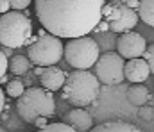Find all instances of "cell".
Returning <instances> with one entry per match:
<instances>
[{
	"instance_id": "277c9868",
	"label": "cell",
	"mask_w": 154,
	"mask_h": 132,
	"mask_svg": "<svg viewBox=\"0 0 154 132\" xmlns=\"http://www.w3.org/2000/svg\"><path fill=\"white\" fill-rule=\"evenodd\" d=\"M16 113L27 123H34L38 116L50 118L56 113V102L50 91L45 88H29L16 98Z\"/></svg>"
},
{
	"instance_id": "ba28073f",
	"label": "cell",
	"mask_w": 154,
	"mask_h": 132,
	"mask_svg": "<svg viewBox=\"0 0 154 132\" xmlns=\"http://www.w3.org/2000/svg\"><path fill=\"white\" fill-rule=\"evenodd\" d=\"M95 75L106 86H116L125 81V61L118 52H106L95 63Z\"/></svg>"
},
{
	"instance_id": "d4e9b609",
	"label": "cell",
	"mask_w": 154,
	"mask_h": 132,
	"mask_svg": "<svg viewBox=\"0 0 154 132\" xmlns=\"http://www.w3.org/2000/svg\"><path fill=\"white\" fill-rule=\"evenodd\" d=\"M9 9H11V4H9V0H0V14L7 13Z\"/></svg>"
},
{
	"instance_id": "5b68a950",
	"label": "cell",
	"mask_w": 154,
	"mask_h": 132,
	"mask_svg": "<svg viewBox=\"0 0 154 132\" xmlns=\"http://www.w3.org/2000/svg\"><path fill=\"white\" fill-rule=\"evenodd\" d=\"M27 57L36 66H54L61 61V57H65V45L59 36L41 29L39 36L29 45Z\"/></svg>"
},
{
	"instance_id": "d6986e66",
	"label": "cell",
	"mask_w": 154,
	"mask_h": 132,
	"mask_svg": "<svg viewBox=\"0 0 154 132\" xmlns=\"http://www.w3.org/2000/svg\"><path fill=\"white\" fill-rule=\"evenodd\" d=\"M138 116L145 122H152L154 120V107H149V105H140L138 109Z\"/></svg>"
},
{
	"instance_id": "6da1fadb",
	"label": "cell",
	"mask_w": 154,
	"mask_h": 132,
	"mask_svg": "<svg viewBox=\"0 0 154 132\" xmlns=\"http://www.w3.org/2000/svg\"><path fill=\"white\" fill-rule=\"evenodd\" d=\"M106 0H34L41 27L59 38L88 36L102 20Z\"/></svg>"
},
{
	"instance_id": "44dd1931",
	"label": "cell",
	"mask_w": 154,
	"mask_h": 132,
	"mask_svg": "<svg viewBox=\"0 0 154 132\" xmlns=\"http://www.w3.org/2000/svg\"><path fill=\"white\" fill-rule=\"evenodd\" d=\"M32 0H9L11 4V9H16V11H22V9H27L31 5Z\"/></svg>"
},
{
	"instance_id": "52a82bcc",
	"label": "cell",
	"mask_w": 154,
	"mask_h": 132,
	"mask_svg": "<svg viewBox=\"0 0 154 132\" xmlns=\"http://www.w3.org/2000/svg\"><path fill=\"white\" fill-rule=\"evenodd\" d=\"M102 18L109 22V31L118 32V34L133 31L140 20L138 11L131 9L125 4V0H111L109 4H104Z\"/></svg>"
},
{
	"instance_id": "30bf717a",
	"label": "cell",
	"mask_w": 154,
	"mask_h": 132,
	"mask_svg": "<svg viewBox=\"0 0 154 132\" xmlns=\"http://www.w3.org/2000/svg\"><path fill=\"white\" fill-rule=\"evenodd\" d=\"M125 81L136 84V82H145L147 77L151 75V68L149 63L143 57H134V59H127L125 63Z\"/></svg>"
},
{
	"instance_id": "9c48e42d",
	"label": "cell",
	"mask_w": 154,
	"mask_h": 132,
	"mask_svg": "<svg viewBox=\"0 0 154 132\" xmlns=\"http://www.w3.org/2000/svg\"><path fill=\"white\" fill-rule=\"evenodd\" d=\"M147 50L145 38L138 32L127 31L122 32L118 41H116V52L124 57V59H134V57H143Z\"/></svg>"
},
{
	"instance_id": "83f0119b",
	"label": "cell",
	"mask_w": 154,
	"mask_h": 132,
	"mask_svg": "<svg viewBox=\"0 0 154 132\" xmlns=\"http://www.w3.org/2000/svg\"><path fill=\"white\" fill-rule=\"evenodd\" d=\"M43 68H45V66H36V68H34V73H36V75H41V73H43Z\"/></svg>"
},
{
	"instance_id": "9a60e30c",
	"label": "cell",
	"mask_w": 154,
	"mask_h": 132,
	"mask_svg": "<svg viewBox=\"0 0 154 132\" xmlns=\"http://www.w3.org/2000/svg\"><path fill=\"white\" fill-rule=\"evenodd\" d=\"M29 68H31V59L25 57V55H13V57L9 59V72H11L14 77L27 73Z\"/></svg>"
},
{
	"instance_id": "8fae6325",
	"label": "cell",
	"mask_w": 154,
	"mask_h": 132,
	"mask_svg": "<svg viewBox=\"0 0 154 132\" xmlns=\"http://www.w3.org/2000/svg\"><path fill=\"white\" fill-rule=\"evenodd\" d=\"M66 81V73L63 70H59L57 66H45L43 73L39 75V82L43 84V88L48 91H59L65 86Z\"/></svg>"
},
{
	"instance_id": "484cf974",
	"label": "cell",
	"mask_w": 154,
	"mask_h": 132,
	"mask_svg": "<svg viewBox=\"0 0 154 132\" xmlns=\"http://www.w3.org/2000/svg\"><path fill=\"white\" fill-rule=\"evenodd\" d=\"M125 4H127L131 9H136V11H138V7H140V0H125Z\"/></svg>"
},
{
	"instance_id": "8992f818",
	"label": "cell",
	"mask_w": 154,
	"mask_h": 132,
	"mask_svg": "<svg viewBox=\"0 0 154 132\" xmlns=\"http://www.w3.org/2000/svg\"><path fill=\"white\" fill-rule=\"evenodd\" d=\"M99 57V45L91 38H72L65 45V59L74 70H90L91 66H95Z\"/></svg>"
},
{
	"instance_id": "f1b7e54d",
	"label": "cell",
	"mask_w": 154,
	"mask_h": 132,
	"mask_svg": "<svg viewBox=\"0 0 154 132\" xmlns=\"http://www.w3.org/2000/svg\"><path fill=\"white\" fill-rule=\"evenodd\" d=\"M0 132H5V129H4V127H0Z\"/></svg>"
},
{
	"instance_id": "4fadbf2b",
	"label": "cell",
	"mask_w": 154,
	"mask_h": 132,
	"mask_svg": "<svg viewBox=\"0 0 154 132\" xmlns=\"http://www.w3.org/2000/svg\"><path fill=\"white\" fill-rule=\"evenodd\" d=\"M90 132H142L138 127H134L133 123H127L124 120H109L104 122L97 127H93Z\"/></svg>"
},
{
	"instance_id": "cb8c5ba5",
	"label": "cell",
	"mask_w": 154,
	"mask_h": 132,
	"mask_svg": "<svg viewBox=\"0 0 154 132\" xmlns=\"http://www.w3.org/2000/svg\"><path fill=\"white\" fill-rule=\"evenodd\" d=\"M34 125H36L38 129H43V127H47V125H48V122H47V116H38V118L34 120Z\"/></svg>"
},
{
	"instance_id": "7c38bea8",
	"label": "cell",
	"mask_w": 154,
	"mask_h": 132,
	"mask_svg": "<svg viewBox=\"0 0 154 132\" xmlns=\"http://www.w3.org/2000/svg\"><path fill=\"white\" fill-rule=\"evenodd\" d=\"M65 122L68 125H72L77 132H90L93 129V118H91V114L86 109H81V107L70 109L66 113V116H65Z\"/></svg>"
},
{
	"instance_id": "603a6c76",
	"label": "cell",
	"mask_w": 154,
	"mask_h": 132,
	"mask_svg": "<svg viewBox=\"0 0 154 132\" xmlns=\"http://www.w3.org/2000/svg\"><path fill=\"white\" fill-rule=\"evenodd\" d=\"M95 31H99V32H106V31H109V22L100 20V22H99V25L95 27Z\"/></svg>"
},
{
	"instance_id": "7a4b0ae2",
	"label": "cell",
	"mask_w": 154,
	"mask_h": 132,
	"mask_svg": "<svg viewBox=\"0 0 154 132\" xmlns=\"http://www.w3.org/2000/svg\"><path fill=\"white\" fill-rule=\"evenodd\" d=\"M100 81L88 70H74L66 75L63 86V98L74 107H86L93 104L99 96Z\"/></svg>"
},
{
	"instance_id": "5bb4252c",
	"label": "cell",
	"mask_w": 154,
	"mask_h": 132,
	"mask_svg": "<svg viewBox=\"0 0 154 132\" xmlns=\"http://www.w3.org/2000/svg\"><path fill=\"white\" fill-rule=\"evenodd\" d=\"M149 98H151V93H149L147 86H143L142 82H136V84H133L127 89V100L133 105H138V107L145 105L149 102Z\"/></svg>"
},
{
	"instance_id": "2e32d148",
	"label": "cell",
	"mask_w": 154,
	"mask_h": 132,
	"mask_svg": "<svg viewBox=\"0 0 154 132\" xmlns=\"http://www.w3.org/2000/svg\"><path fill=\"white\" fill-rule=\"evenodd\" d=\"M138 16H140V20H143L149 27L154 29V0H140Z\"/></svg>"
},
{
	"instance_id": "ac0fdd59",
	"label": "cell",
	"mask_w": 154,
	"mask_h": 132,
	"mask_svg": "<svg viewBox=\"0 0 154 132\" xmlns=\"http://www.w3.org/2000/svg\"><path fill=\"white\" fill-rule=\"evenodd\" d=\"M38 132H77L72 125H68L66 122L65 123H48L47 127H43V129H39Z\"/></svg>"
},
{
	"instance_id": "e0dca14e",
	"label": "cell",
	"mask_w": 154,
	"mask_h": 132,
	"mask_svg": "<svg viewBox=\"0 0 154 132\" xmlns=\"http://www.w3.org/2000/svg\"><path fill=\"white\" fill-rule=\"evenodd\" d=\"M23 82L22 81H18V79H14V81H9L7 82V86H5V95H9L11 98H18V96H22L23 95Z\"/></svg>"
},
{
	"instance_id": "4316f807",
	"label": "cell",
	"mask_w": 154,
	"mask_h": 132,
	"mask_svg": "<svg viewBox=\"0 0 154 132\" xmlns=\"http://www.w3.org/2000/svg\"><path fill=\"white\" fill-rule=\"evenodd\" d=\"M4 105H5V93L2 91V88H0V114H2V109H4Z\"/></svg>"
},
{
	"instance_id": "3957f363",
	"label": "cell",
	"mask_w": 154,
	"mask_h": 132,
	"mask_svg": "<svg viewBox=\"0 0 154 132\" xmlns=\"http://www.w3.org/2000/svg\"><path fill=\"white\" fill-rule=\"evenodd\" d=\"M0 43L7 48H20L32 43V22L20 11L0 14Z\"/></svg>"
},
{
	"instance_id": "ffe728a7",
	"label": "cell",
	"mask_w": 154,
	"mask_h": 132,
	"mask_svg": "<svg viewBox=\"0 0 154 132\" xmlns=\"http://www.w3.org/2000/svg\"><path fill=\"white\" fill-rule=\"evenodd\" d=\"M143 59L149 63V68H151V73H154V43L147 46L145 54H143Z\"/></svg>"
},
{
	"instance_id": "7402d4cb",
	"label": "cell",
	"mask_w": 154,
	"mask_h": 132,
	"mask_svg": "<svg viewBox=\"0 0 154 132\" xmlns=\"http://www.w3.org/2000/svg\"><path fill=\"white\" fill-rule=\"evenodd\" d=\"M7 70H9V59H7V55L0 50V79L5 75Z\"/></svg>"
}]
</instances>
